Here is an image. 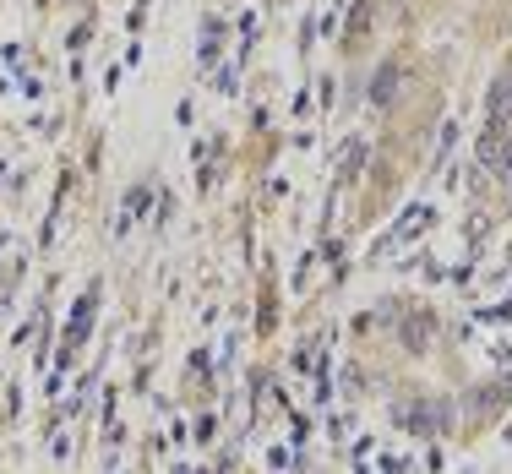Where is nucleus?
<instances>
[{
	"label": "nucleus",
	"mask_w": 512,
	"mask_h": 474,
	"mask_svg": "<svg viewBox=\"0 0 512 474\" xmlns=\"http://www.w3.org/2000/svg\"><path fill=\"white\" fill-rule=\"evenodd\" d=\"M485 109H491V126H512V71H502V82H491Z\"/></svg>",
	"instance_id": "nucleus-2"
},
{
	"label": "nucleus",
	"mask_w": 512,
	"mask_h": 474,
	"mask_svg": "<svg viewBox=\"0 0 512 474\" xmlns=\"http://www.w3.org/2000/svg\"><path fill=\"white\" fill-rule=\"evenodd\" d=\"M480 158L496 180H512V126H491L480 142Z\"/></svg>",
	"instance_id": "nucleus-1"
},
{
	"label": "nucleus",
	"mask_w": 512,
	"mask_h": 474,
	"mask_svg": "<svg viewBox=\"0 0 512 474\" xmlns=\"http://www.w3.org/2000/svg\"><path fill=\"white\" fill-rule=\"evenodd\" d=\"M371 99H376V104H393V99H398V66H382V77H376Z\"/></svg>",
	"instance_id": "nucleus-3"
}]
</instances>
